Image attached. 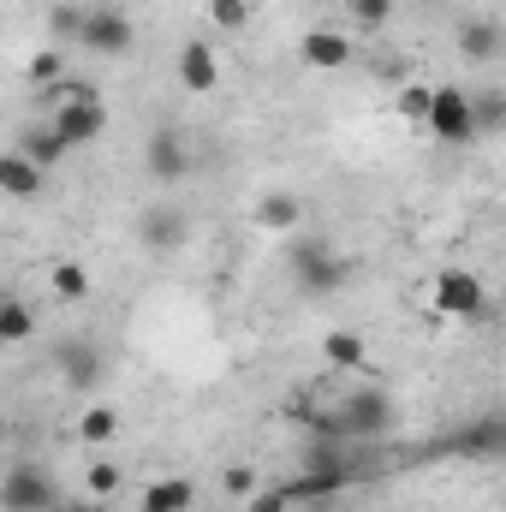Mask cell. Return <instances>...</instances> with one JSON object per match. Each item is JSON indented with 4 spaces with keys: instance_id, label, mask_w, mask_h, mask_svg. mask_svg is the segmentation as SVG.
<instances>
[{
    "instance_id": "3",
    "label": "cell",
    "mask_w": 506,
    "mask_h": 512,
    "mask_svg": "<svg viewBox=\"0 0 506 512\" xmlns=\"http://www.w3.org/2000/svg\"><path fill=\"white\" fill-rule=\"evenodd\" d=\"M423 126L435 131V143H447V149H465V143H477V114H471V90H459V84H435V96H429V114H423Z\"/></svg>"
},
{
    "instance_id": "8",
    "label": "cell",
    "mask_w": 506,
    "mask_h": 512,
    "mask_svg": "<svg viewBox=\"0 0 506 512\" xmlns=\"http://www.w3.org/2000/svg\"><path fill=\"white\" fill-rule=\"evenodd\" d=\"M185 239H191V215H185L179 203H149V209L137 215V245H143V251L173 256Z\"/></svg>"
},
{
    "instance_id": "6",
    "label": "cell",
    "mask_w": 506,
    "mask_h": 512,
    "mask_svg": "<svg viewBox=\"0 0 506 512\" xmlns=\"http://www.w3.org/2000/svg\"><path fill=\"white\" fill-rule=\"evenodd\" d=\"M435 310H441V316H459V322H483V316L495 310V298H489V286H483L471 268H447V274L435 280Z\"/></svg>"
},
{
    "instance_id": "30",
    "label": "cell",
    "mask_w": 506,
    "mask_h": 512,
    "mask_svg": "<svg viewBox=\"0 0 506 512\" xmlns=\"http://www.w3.org/2000/svg\"><path fill=\"white\" fill-rule=\"evenodd\" d=\"M251 512H292V507H286V495H280V489H256Z\"/></svg>"
},
{
    "instance_id": "24",
    "label": "cell",
    "mask_w": 506,
    "mask_h": 512,
    "mask_svg": "<svg viewBox=\"0 0 506 512\" xmlns=\"http://www.w3.org/2000/svg\"><path fill=\"white\" fill-rule=\"evenodd\" d=\"M471 114H477V137H483V131H501L506 126V96H501V90L471 96Z\"/></svg>"
},
{
    "instance_id": "20",
    "label": "cell",
    "mask_w": 506,
    "mask_h": 512,
    "mask_svg": "<svg viewBox=\"0 0 506 512\" xmlns=\"http://www.w3.org/2000/svg\"><path fill=\"white\" fill-rule=\"evenodd\" d=\"M48 292H54L60 304H84V298H90V274H84V262L60 256V262L48 268Z\"/></svg>"
},
{
    "instance_id": "11",
    "label": "cell",
    "mask_w": 506,
    "mask_h": 512,
    "mask_svg": "<svg viewBox=\"0 0 506 512\" xmlns=\"http://www.w3.org/2000/svg\"><path fill=\"white\" fill-rule=\"evenodd\" d=\"M102 370H108V364H102V352H96L90 340H66V346H60V376H66V387H72L78 399H90V393L102 387Z\"/></svg>"
},
{
    "instance_id": "13",
    "label": "cell",
    "mask_w": 506,
    "mask_h": 512,
    "mask_svg": "<svg viewBox=\"0 0 506 512\" xmlns=\"http://www.w3.org/2000/svg\"><path fill=\"white\" fill-rule=\"evenodd\" d=\"M18 155H24L36 173H54V167H66V161H72V149L60 143V131L48 126V120H42V126H24V137H18Z\"/></svg>"
},
{
    "instance_id": "2",
    "label": "cell",
    "mask_w": 506,
    "mask_h": 512,
    "mask_svg": "<svg viewBox=\"0 0 506 512\" xmlns=\"http://www.w3.org/2000/svg\"><path fill=\"white\" fill-rule=\"evenodd\" d=\"M286 274H292V286L304 292V298H334L346 280H352V262L334 251L328 239H298L292 251H286Z\"/></svg>"
},
{
    "instance_id": "22",
    "label": "cell",
    "mask_w": 506,
    "mask_h": 512,
    "mask_svg": "<svg viewBox=\"0 0 506 512\" xmlns=\"http://www.w3.org/2000/svg\"><path fill=\"white\" fill-rule=\"evenodd\" d=\"M114 435H120V411L114 405H84L78 411V441L84 447H108Z\"/></svg>"
},
{
    "instance_id": "31",
    "label": "cell",
    "mask_w": 506,
    "mask_h": 512,
    "mask_svg": "<svg viewBox=\"0 0 506 512\" xmlns=\"http://www.w3.org/2000/svg\"><path fill=\"white\" fill-rule=\"evenodd\" d=\"M78 24H84L78 6H54V30H60V36H78Z\"/></svg>"
},
{
    "instance_id": "29",
    "label": "cell",
    "mask_w": 506,
    "mask_h": 512,
    "mask_svg": "<svg viewBox=\"0 0 506 512\" xmlns=\"http://www.w3.org/2000/svg\"><path fill=\"white\" fill-rule=\"evenodd\" d=\"M352 18H358L364 30H381V24L393 18V0H352Z\"/></svg>"
},
{
    "instance_id": "27",
    "label": "cell",
    "mask_w": 506,
    "mask_h": 512,
    "mask_svg": "<svg viewBox=\"0 0 506 512\" xmlns=\"http://www.w3.org/2000/svg\"><path fill=\"white\" fill-rule=\"evenodd\" d=\"M429 96H435V90H429V84H405V90H399V102H393V108H399V114H405V120H417V126H423V114H429Z\"/></svg>"
},
{
    "instance_id": "1",
    "label": "cell",
    "mask_w": 506,
    "mask_h": 512,
    "mask_svg": "<svg viewBox=\"0 0 506 512\" xmlns=\"http://www.w3.org/2000/svg\"><path fill=\"white\" fill-rule=\"evenodd\" d=\"M399 411L387 387H352L328 399V441H358V447H381L393 435Z\"/></svg>"
},
{
    "instance_id": "4",
    "label": "cell",
    "mask_w": 506,
    "mask_h": 512,
    "mask_svg": "<svg viewBox=\"0 0 506 512\" xmlns=\"http://www.w3.org/2000/svg\"><path fill=\"white\" fill-rule=\"evenodd\" d=\"M78 48L96 54V60H126L131 48H137V24H131L120 6H96L78 24Z\"/></svg>"
},
{
    "instance_id": "12",
    "label": "cell",
    "mask_w": 506,
    "mask_h": 512,
    "mask_svg": "<svg viewBox=\"0 0 506 512\" xmlns=\"http://www.w3.org/2000/svg\"><path fill=\"white\" fill-rule=\"evenodd\" d=\"M501 48H506L501 18H459V54H465L471 66H495Z\"/></svg>"
},
{
    "instance_id": "7",
    "label": "cell",
    "mask_w": 506,
    "mask_h": 512,
    "mask_svg": "<svg viewBox=\"0 0 506 512\" xmlns=\"http://www.w3.org/2000/svg\"><path fill=\"white\" fill-rule=\"evenodd\" d=\"M143 173H149L155 185H179V179L191 173V143H185V131H173V126L149 131V143H143Z\"/></svg>"
},
{
    "instance_id": "16",
    "label": "cell",
    "mask_w": 506,
    "mask_h": 512,
    "mask_svg": "<svg viewBox=\"0 0 506 512\" xmlns=\"http://www.w3.org/2000/svg\"><path fill=\"white\" fill-rule=\"evenodd\" d=\"M322 358H328V370L358 376V370L370 364V346H364V334H352V328H328V334H322Z\"/></svg>"
},
{
    "instance_id": "33",
    "label": "cell",
    "mask_w": 506,
    "mask_h": 512,
    "mask_svg": "<svg viewBox=\"0 0 506 512\" xmlns=\"http://www.w3.org/2000/svg\"><path fill=\"white\" fill-rule=\"evenodd\" d=\"M0 447H6V429H0Z\"/></svg>"
},
{
    "instance_id": "25",
    "label": "cell",
    "mask_w": 506,
    "mask_h": 512,
    "mask_svg": "<svg viewBox=\"0 0 506 512\" xmlns=\"http://www.w3.org/2000/svg\"><path fill=\"white\" fill-rule=\"evenodd\" d=\"M120 483H126V477H120V465H114V459H96V465L84 471V495H90V501H102V495H114Z\"/></svg>"
},
{
    "instance_id": "18",
    "label": "cell",
    "mask_w": 506,
    "mask_h": 512,
    "mask_svg": "<svg viewBox=\"0 0 506 512\" xmlns=\"http://www.w3.org/2000/svg\"><path fill=\"white\" fill-rule=\"evenodd\" d=\"M251 221L262 227V233H292L298 221H304V203L292 197V191H262L251 209Z\"/></svg>"
},
{
    "instance_id": "5",
    "label": "cell",
    "mask_w": 506,
    "mask_h": 512,
    "mask_svg": "<svg viewBox=\"0 0 506 512\" xmlns=\"http://www.w3.org/2000/svg\"><path fill=\"white\" fill-rule=\"evenodd\" d=\"M60 507V483L42 471V465H12L0 477V512H54Z\"/></svg>"
},
{
    "instance_id": "32",
    "label": "cell",
    "mask_w": 506,
    "mask_h": 512,
    "mask_svg": "<svg viewBox=\"0 0 506 512\" xmlns=\"http://www.w3.org/2000/svg\"><path fill=\"white\" fill-rule=\"evenodd\" d=\"M54 512H102V501H90V495H78V501H60Z\"/></svg>"
},
{
    "instance_id": "28",
    "label": "cell",
    "mask_w": 506,
    "mask_h": 512,
    "mask_svg": "<svg viewBox=\"0 0 506 512\" xmlns=\"http://www.w3.org/2000/svg\"><path fill=\"white\" fill-rule=\"evenodd\" d=\"M209 12H215L221 30H245L251 24V0H209Z\"/></svg>"
},
{
    "instance_id": "21",
    "label": "cell",
    "mask_w": 506,
    "mask_h": 512,
    "mask_svg": "<svg viewBox=\"0 0 506 512\" xmlns=\"http://www.w3.org/2000/svg\"><path fill=\"white\" fill-rule=\"evenodd\" d=\"M36 334V310L12 292H0V346H24Z\"/></svg>"
},
{
    "instance_id": "19",
    "label": "cell",
    "mask_w": 506,
    "mask_h": 512,
    "mask_svg": "<svg viewBox=\"0 0 506 512\" xmlns=\"http://www.w3.org/2000/svg\"><path fill=\"white\" fill-rule=\"evenodd\" d=\"M137 507L143 512H191L197 507V483H191V477H155Z\"/></svg>"
},
{
    "instance_id": "14",
    "label": "cell",
    "mask_w": 506,
    "mask_h": 512,
    "mask_svg": "<svg viewBox=\"0 0 506 512\" xmlns=\"http://www.w3.org/2000/svg\"><path fill=\"white\" fill-rule=\"evenodd\" d=\"M501 447H506L501 417H477V423H465V429L453 435V453H459V459H501Z\"/></svg>"
},
{
    "instance_id": "9",
    "label": "cell",
    "mask_w": 506,
    "mask_h": 512,
    "mask_svg": "<svg viewBox=\"0 0 506 512\" xmlns=\"http://www.w3.org/2000/svg\"><path fill=\"white\" fill-rule=\"evenodd\" d=\"M173 78H179V90H191V96H215V90H221V54H215L203 36H191V42L179 48V60H173Z\"/></svg>"
},
{
    "instance_id": "26",
    "label": "cell",
    "mask_w": 506,
    "mask_h": 512,
    "mask_svg": "<svg viewBox=\"0 0 506 512\" xmlns=\"http://www.w3.org/2000/svg\"><path fill=\"white\" fill-rule=\"evenodd\" d=\"M256 489H262V483H256L251 465H227V471H221V495H233V501H251Z\"/></svg>"
},
{
    "instance_id": "23",
    "label": "cell",
    "mask_w": 506,
    "mask_h": 512,
    "mask_svg": "<svg viewBox=\"0 0 506 512\" xmlns=\"http://www.w3.org/2000/svg\"><path fill=\"white\" fill-rule=\"evenodd\" d=\"M24 78H30L36 90H54V84L66 78V54H60V48H36L30 66H24Z\"/></svg>"
},
{
    "instance_id": "17",
    "label": "cell",
    "mask_w": 506,
    "mask_h": 512,
    "mask_svg": "<svg viewBox=\"0 0 506 512\" xmlns=\"http://www.w3.org/2000/svg\"><path fill=\"white\" fill-rule=\"evenodd\" d=\"M42 179H48V173H36L18 149H0V197L30 203V197H42Z\"/></svg>"
},
{
    "instance_id": "15",
    "label": "cell",
    "mask_w": 506,
    "mask_h": 512,
    "mask_svg": "<svg viewBox=\"0 0 506 512\" xmlns=\"http://www.w3.org/2000/svg\"><path fill=\"white\" fill-rule=\"evenodd\" d=\"M298 54H304V66H316V72H340V66H352V36H340V30H310V36L298 42Z\"/></svg>"
},
{
    "instance_id": "10",
    "label": "cell",
    "mask_w": 506,
    "mask_h": 512,
    "mask_svg": "<svg viewBox=\"0 0 506 512\" xmlns=\"http://www.w3.org/2000/svg\"><path fill=\"white\" fill-rule=\"evenodd\" d=\"M48 126L60 131L66 149H84V143H96V137L108 131V108H102V102H60V108L48 114Z\"/></svg>"
}]
</instances>
